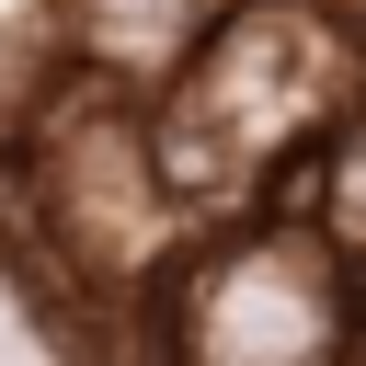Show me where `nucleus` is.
Returning <instances> with one entry per match:
<instances>
[{"mask_svg": "<svg viewBox=\"0 0 366 366\" xmlns=\"http://www.w3.org/2000/svg\"><path fill=\"white\" fill-rule=\"evenodd\" d=\"M149 114L194 229L286 206L309 160L366 126V0H229L149 80Z\"/></svg>", "mask_w": 366, "mask_h": 366, "instance_id": "f257e3e1", "label": "nucleus"}, {"mask_svg": "<svg viewBox=\"0 0 366 366\" xmlns=\"http://www.w3.org/2000/svg\"><path fill=\"white\" fill-rule=\"evenodd\" d=\"M126 355L137 366H366V263L309 206L217 217L137 297Z\"/></svg>", "mask_w": 366, "mask_h": 366, "instance_id": "f03ea898", "label": "nucleus"}, {"mask_svg": "<svg viewBox=\"0 0 366 366\" xmlns=\"http://www.w3.org/2000/svg\"><path fill=\"white\" fill-rule=\"evenodd\" d=\"M46 11L69 23L80 57H103V69H126V80H160L229 0H46Z\"/></svg>", "mask_w": 366, "mask_h": 366, "instance_id": "7ed1b4c3", "label": "nucleus"}, {"mask_svg": "<svg viewBox=\"0 0 366 366\" xmlns=\"http://www.w3.org/2000/svg\"><path fill=\"white\" fill-rule=\"evenodd\" d=\"M286 206H309V217H320V229H332V240L366 263V126H343V137L309 160V183H297Z\"/></svg>", "mask_w": 366, "mask_h": 366, "instance_id": "20e7f679", "label": "nucleus"}]
</instances>
